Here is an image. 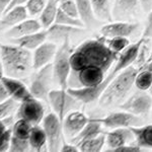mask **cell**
Wrapping results in <instances>:
<instances>
[{"mask_svg":"<svg viewBox=\"0 0 152 152\" xmlns=\"http://www.w3.org/2000/svg\"><path fill=\"white\" fill-rule=\"evenodd\" d=\"M151 115H152V111H151Z\"/></svg>","mask_w":152,"mask_h":152,"instance_id":"7dc6e473","label":"cell"},{"mask_svg":"<svg viewBox=\"0 0 152 152\" xmlns=\"http://www.w3.org/2000/svg\"><path fill=\"white\" fill-rule=\"evenodd\" d=\"M111 152H141V147L138 145H130V144H126V145L117 147L112 150H107Z\"/></svg>","mask_w":152,"mask_h":152,"instance_id":"74e56055","label":"cell"},{"mask_svg":"<svg viewBox=\"0 0 152 152\" xmlns=\"http://www.w3.org/2000/svg\"><path fill=\"white\" fill-rule=\"evenodd\" d=\"M31 150L28 139L18 138V137L11 136L10 146L9 150L10 152H26Z\"/></svg>","mask_w":152,"mask_h":152,"instance_id":"836d02e7","label":"cell"},{"mask_svg":"<svg viewBox=\"0 0 152 152\" xmlns=\"http://www.w3.org/2000/svg\"><path fill=\"white\" fill-rule=\"evenodd\" d=\"M16 114L18 119H23L35 126L40 125L45 118V107L41 99L31 96L19 102Z\"/></svg>","mask_w":152,"mask_h":152,"instance_id":"9c48e42d","label":"cell"},{"mask_svg":"<svg viewBox=\"0 0 152 152\" xmlns=\"http://www.w3.org/2000/svg\"><path fill=\"white\" fill-rule=\"evenodd\" d=\"M62 152H78L79 151V147L73 143H67L65 140L63 141L62 146H61V150Z\"/></svg>","mask_w":152,"mask_h":152,"instance_id":"f35d334b","label":"cell"},{"mask_svg":"<svg viewBox=\"0 0 152 152\" xmlns=\"http://www.w3.org/2000/svg\"><path fill=\"white\" fill-rule=\"evenodd\" d=\"M102 133V124L99 122H96L92 119H89L88 123L85 125V127L80 131L79 134H77L74 138L70 139L71 143L79 146L82 142L88 140V139L94 138Z\"/></svg>","mask_w":152,"mask_h":152,"instance_id":"44dd1931","label":"cell"},{"mask_svg":"<svg viewBox=\"0 0 152 152\" xmlns=\"http://www.w3.org/2000/svg\"><path fill=\"white\" fill-rule=\"evenodd\" d=\"M0 58L4 69V75L14 78H23L28 75L33 66V54L29 50L18 45L0 44Z\"/></svg>","mask_w":152,"mask_h":152,"instance_id":"7a4b0ae2","label":"cell"},{"mask_svg":"<svg viewBox=\"0 0 152 152\" xmlns=\"http://www.w3.org/2000/svg\"><path fill=\"white\" fill-rule=\"evenodd\" d=\"M10 99V95H9L8 91H7L6 87L4 86L3 82L0 80V102H3L4 100Z\"/></svg>","mask_w":152,"mask_h":152,"instance_id":"ab89813d","label":"cell"},{"mask_svg":"<svg viewBox=\"0 0 152 152\" xmlns=\"http://www.w3.org/2000/svg\"><path fill=\"white\" fill-rule=\"evenodd\" d=\"M1 81L3 82L4 86L6 87L10 97L18 100L19 102L28 99V97L33 96L31 91H29V88L26 87L18 78L4 75L1 78Z\"/></svg>","mask_w":152,"mask_h":152,"instance_id":"ac0fdd59","label":"cell"},{"mask_svg":"<svg viewBox=\"0 0 152 152\" xmlns=\"http://www.w3.org/2000/svg\"><path fill=\"white\" fill-rule=\"evenodd\" d=\"M96 122H99L102 125L110 129L116 128H126V127H135L139 126L142 123V120L139 116H136L131 113L125 112L122 110V112H114L109 114L104 118L99 119H92Z\"/></svg>","mask_w":152,"mask_h":152,"instance_id":"8fae6325","label":"cell"},{"mask_svg":"<svg viewBox=\"0 0 152 152\" xmlns=\"http://www.w3.org/2000/svg\"><path fill=\"white\" fill-rule=\"evenodd\" d=\"M59 8L73 18H79V12H78L75 0H66V1L59 4Z\"/></svg>","mask_w":152,"mask_h":152,"instance_id":"d590c367","label":"cell"},{"mask_svg":"<svg viewBox=\"0 0 152 152\" xmlns=\"http://www.w3.org/2000/svg\"><path fill=\"white\" fill-rule=\"evenodd\" d=\"M140 28V24L136 23H129L126 20H117L114 23H107L100 28L102 37L109 39L115 37H125L129 38L136 33Z\"/></svg>","mask_w":152,"mask_h":152,"instance_id":"7c38bea8","label":"cell"},{"mask_svg":"<svg viewBox=\"0 0 152 152\" xmlns=\"http://www.w3.org/2000/svg\"><path fill=\"white\" fill-rule=\"evenodd\" d=\"M151 61H152V51H151V53L149 54V57L147 58L146 62H145V63H143V65H142V67H144V66H145V65H147V64H148L149 62H151Z\"/></svg>","mask_w":152,"mask_h":152,"instance_id":"f6af8a7d","label":"cell"},{"mask_svg":"<svg viewBox=\"0 0 152 152\" xmlns=\"http://www.w3.org/2000/svg\"><path fill=\"white\" fill-rule=\"evenodd\" d=\"M121 110L136 116H145L152 111V95L147 90L138 89L120 104Z\"/></svg>","mask_w":152,"mask_h":152,"instance_id":"ba28073f","label":"cell"},{"mask_svg":"<svg viewBox=\"0 0 152 152\" xmlns=\"http://www.w3.org/2000/svg\"><path fill=\"white\" fill-rule=\"evenodd\" d=\"M28 1V0H11V3H10V5H9V7H8V9H7V11L10 10L11 8H13V7H15V6L23 5V3H26Z\"/></svg>","mask_w":152,"mask_h":152,"instance_id":"b9f144b4","label":"cell"},{"mask_svg":"<svg viewBox=\"0 0 152 152\" xmlns=\"http://www.w3.org/2000/svg\"><path fill=\"white\" fill-rule=\"evenodd\" d=\"M94 13L99 20H112V9L110 0H90Z\"/></svg>","mask_w":152,"mask_h":152,"instance_id":"484cf974","label":"cell"},{"mask_svg":"<svg viewBox=\"0 0 152 152\" xmlns=\"http://www.w3.org/2000/svg\"><path fill=\"white\" fill-rule=\"evenodd\" d=\"M151 37H152V8L150 9V11L148 12V16H147V19H146V26H145V28H144L142 38L147 40V39L151 38Z\"/></svg>","mask_w":152,"mask_h":152,"instance_id":"8d00e7d4","label":"cell"},{"mask_svg":"<svg viewBox=\"0 0 152 152\" xmlns=\"http://www.w3.org/2000/svg\"><path fill=\"white\" fill-rule=\"evenodd\" d=\"M48 40V31H39L36 33L29 34V35L20 37L18 39H12L15 45L19 46L21 48H24L26 50L34 51L36 50L39 46H41L43 43H45Z\"/></svg>","mask_w":152,"mask_h":152,"instance_id":"ffe728a7","label":"cell"},{"mask_svg":"<svg viewBox=\"0 0 152 152\" xmlns=\"http://www.w3.org/2000/svg\"><path fill=\"white\" fill-rule=\"evenodd\" d=\"M31 128H33V125L31 123L23 119H18V121L15 122L12 127V136L18 137V138L28 139Z\"/></svg>","mask_w":152,"mask_h":152,"instance_id":"f1b7e54d","label":"cell"},{"mask_svg":"<svg viewBox=\"0 0 152 152\" xmlns=\"http://www.w3.org/2000/svg\"><path fill=\"white\" fill-rule=\"evenodd\" d=\"M142 68H143V69H148L149 71H151V73H152V61H151V62H149L148 64L145 65V66H144V67H142ZM142 68H139V69H142ZM148 91L150 92V94L152 95V84H151L150 89H149Z\"/></svg>","mask_w":152,"mask_h":152,"instance_id":"7bdbcfd3","label":"cell"},{"mask_svg":"<svg viewBox=\"0 0 152 152\" xmlns=\"http://www.w3.org/2000/svg\"><path fill=\"white\" fill-rule=\"evenodd\" d=\"M133 131L136 144L144 148H152V125L130 127Z\"/></svg>","mask_w":152,"mask_h":152,"instance_id":"cb8c5ba5","label":"cell"},{"mask_svg":"<svg viewBox=\"0 0 152 152\" xmlns=\"http://www.w3.org/2000/svg\"><path fill=\"white\" fill-rule=\"evenodd\" d=\"M119 53L109 47L107 38L84 41L71 55V73L68 87H88L100 84L111 67L116 63Z\"/></svg>","mask_w":152,"mask_h":152,"instance_id":"6da1fadb","label":"cell"},{"mask_svg":"<svg viewBox=\"0 0 152 152\" xmlns=\"http://www.w3.org/2000/svg\"><path fill=\"white\" fill-rule=\"evenodd\" d=\"M135 140V136L131 128H116L113 131L105 134V144L110 147L109 150L115 149L117 147L130 144Z\"/></svg>","mask_w":152,"mask_h":152,"instance_id":"2e32d148","label":"cell"},{"mask_svg":"<svg viewBox=\"0 0 152 152\" xmlns=\"http://www.w3.org/2000/svg\"><path fill=\"white\" fill-rule=\"evenodd\" d=\"M42 127L47 137L48 150L51 152L60 151L63 141L65 140L63 122L53 112L44 118L42 121Z\"/></svg>","mask_w":152,"mask_h":152,"instance_id":"52a82bcc","label":"cell"},{"mask_svg":"<svg viewBox=\"0 0 152 152\" xmlns=\"http://www.w3.org/2000/svg\"><path fill=\"white\" fill-rule=\"evenodd\" d=\"M6 120H0V152L8 151L10 146L12 128L7 127Z\"/></svg>","mask_w":152,"mask_h":152,"instance_id":"83f0119b","label":"cell"},{"mask_svg":"<svg viewBox=\"0 0 152 152\" xmlns=\"http://www.w3.org/2000/svg\"><path fill=\"white\" fill-rule=\"evenodd\" d=\"M29 146H31V151H45L48 150V143H47V137H46L45 131L43 127L40 125H35L33 126L28 137Z\"/></svg>","mask_w":152,"mask_h":152,"instance_id":"7402d4cb","label":"cell"},{"mask_svg":"<svg viewBox=\"0 0 152 152\" xmlns=\"http://www.w3.org/2000/svg\"><path fill=\"white\" fill-rule=\"evenodd\" d=\"M138 72V68L132 65L121 71L110 82L104 94L99 97V105H102V107H107L110 105L121 104L122 102H124L126 95L135 84V79Z\"/></svg>","mask_w":152,"mask_h":152,"instance_id":"3957f363","label":"cell"},{"mask_svg":"<svg viewBox=\"0 0 152 152\" xmlns=\"http://www.w3.org/2000/svg\"><path fill=\"white\" fill-rule=\"evenodd\" d=\"M57 50V44L51 41H46L41 46H39L36 50H34L33 54L34 69L38 70L44 66L51 64L55 58Z\"/></svg>","mask_w":152,"mask_h":152,"instance_id":"5bb4252c","label":"cell"},{"mask_svg":"<svg viewBox=\"0 0 152 152\" xmlns=\"http://www.w3.org/2000/svg\"><path fill=\"white\" fill-rule=\"evenodd\" d=\"M89 119L83 113L79 111H72L63 120V131L64 136L68 139L74 138L88 123Z\"/></svg>","mask_w":152,"mask_h":152,"instance_id":"4fadbf2b","label":"cell"},{"mask_svg":"<svg viewBox=\"0 0 152 152\" xmlns=\"http://www.w3.org/2000/svg\"><path fill=\"white\" fill-rule=\"evenodd\" d=\"M73 49L70 45V39L66 40L58 48L52 64L54 78L61 88H68V80L71 73V55Z\"/></svg>","mask_w":152,"mask_h":152,"instance_id":"277c9868","label":"cell"},{"mask_svg":"<svg viewBox=\"0 0 152 152\" xmlns=\"http://www.w3.org/2000/svg\"><path fill=\"white\" fill-rule=\"evenodd\" d=\"M59 10V2L57 0H48L44 10L40 16V21L44 28L47 29L55 23Z\"/></svg>","mask_w":152,"mask_h":152,"instance_id":"d4e9b609","label":"cell"},{"mask_svg":"<svg viewBox=\"0 0 152 152\" xmlns=\"http://www.w3.org/2000/svg\"><path fill=\"white\" fill-rule=\"evenodd\" d=\"M48 0H28L26 3V8L28 12V15L36 16L41 14L44 10Z\"/></svg>","mask_w":152,"mask_h":152,"instance_id":"e575fe53","label":"cell"},{"mask_svg":"<svg viewBox=\"0 0 152 152\" xmlns=\"http://www.w3.org/2000/svg\"><path fill=\"white\" fill-rule=\"evenodd\" d=\"M28 12L26 6L18 5L11 8L0 18V33H5L6 31L15 26L16 24L28 18Z\"/></svg>","mask_w":152,"mask_h":152,"instance_id":"9a60e30c","label":"cell"},{"mask_svg":"<svg viewBox=\"0 0 152 152\" xmlns=\"http://www.w3.org/2000/svg\"><path fill=\"white\" fill-rule=\"evenodd\" d=\"M139 4L144 11L149 12L152 8V0H115L112 9L113 18L116 20H126L136 14Z\"/></svg>","mask_w":152,"mask_h":152,"instance_id":"30bf717a","label":"cell"},{"mask_svg":"<svg viewBox=\"0 0 152 152\" xmlns=\"http://www.w3.org/2000/svg\"><path fill=\"white\" fill-rule=\"evenodd\" d=\"M42 28H43V26H42L41 21L37 20L35 18H26L18 24H16L15 26L6 31L4 34H5V37L12 40V39H18L20 37L39 31H41Z\"/></svg>","mask_w":152,"mask_h":152,"instance_id":"d6986e66","label":"cell"},{"mask_svg":"<svg viewBox=\"0 0 152 152\" xmlns=\"http://www.w3.org/2000/svg\"><path fill=\"white\" fill-rule=\"evenodd\" d=\"M55 23L60 24H65V26H77V28H85V24L83 23V21L79 18H73V16L65 13L64 11H62L60 8L58 10Z\"/></svg>","mask_w":152,"mask_h":152,"instance_id":"4dcf8cb0","label":"cell"},{"mask_svg":"<svg viewBox=\"0 0 152 152\" xmlns=\"http://www.w3.org/2000/svg\"><path fill=\"white\" fill-rule=\"evenodd\" d=\"M55 80L53 72V64H48L38 69L34 74L29 85V91L34 97L41 100H48L50 91L52 90L53 81Z\"/></svg>","mask_w":152,"mask_h":152,"instance_id":"8992f818","label":"cell"},{"mask_svg":"<svg viewBox=\"0 0 152 152\" xmlns=\"http://www.w3.org/2000/svg\"><path fill=\"white\" fill-rule=\"evenodd\" d=\"M10 3L11 0H0V18L7 11Z\"/></svg>","mask_w":152,"mask_h":152,"instance_id":"60d3db41","label":"cell"},{"mask_svg":"<svg viewBox=\"0 0 152 152\" xmlns=\"http://www.w3.org/2000/svg\"><path fill=\"white\" fill-rule=\"evenodd\" d=\"M48 102L52 107L53 112L57 115L62 122L70 112L76 111V109H78L80 104H82L80 100L73 96L65 88L51 90L48 96Z\"/></svg>","mask_w":152,"mask_h":152,"instance_id":"5b68a950","label":"cell"},{"mask_svg":"<svg viewBox=\"0 0 152 152\" xmlns=\"http://www.w3.org/2000/svg\"><path fill=\"white\" fill-rule=\"evenodd\" d=\"M3 76H4V69H3V65H2L1 58H0V80H1V78Z\"/></svg>","mask_w":152,"mask_h":152,"instance_id":"ee69618b","label":"cell"},{"mask_svg":"<svg viewBox=\"0 0 152 152\" xmlns=\"http://www.w3.org/2000/svg\"><path fill=\"white\" fill-rule=\"evenodd\" d=\"M105 144V134L102 133L94 138L88 139L82 142L79 146V150L82 152H99Z\"/></svg>","mask_w":152,"mask_h":152,"instance_id":"4316f807","label":"cell"},{"mask_svg":"<svg viewBox=\"0 0 152 152\" xmlns=\"http://www.w3.org/2000/svg\"><path fill=\"white\" fill-rule=\"evenodd\" d=\"M152 84V73L148 69H139L135 79V85L138 89L149 90Z\"/></svg>","mask_w":152,"mask_h":152,"instance_id":"f546056e","label":"cell"},{"mask_svg":"<svg viewBox=\"0 0 152 152\" xmlns=\"http://www.w3.org/2000/svg\"><path fill=\"white\" fill-rule=\"evenodd\" d=\"M107 43L109 47L115 51L116 53H121L130 45V41L128 38L125 37H115V38L107 39Z\"/></svg>","mask_w":152,"mask_h":152,"instance_id":"d6a6232c","label":"cell"},{"mask_svg":"<svg viewBox=\"0 0 152 152\" xmlns=\"http://www.w3.org/2000/svg\"><path fill=\"white\" fill-rule=\"evenodd\" d=\"M19 102L13 99L12 97L0 102V120H5L10 118L12 113L18 111Z\"/></svg>","mask_w":152,"mask_h":152,"instance_id":"1f68e13d","label":"cell"},{"mask_svg":"<svg viewBox=\"0 0 152 152\" xmlns=\"http://www.w3.org/2000/svg\"><path fill=\"white\" fill-rule=\"evenodd\" d=\"M84 31L82 28H77V26H65V24H60L54 23L50 28H47L48 31V40L54 43H61L70 39L71 36L80 34Z\"/></svg>","mask_w":152,"mask_h":152,"instance_id":"e0dca14e","label":"cell"},{"mask_svg":"<svg viewBox=\"0 0 152 152\" xmlns=\"http://www.w3.org/2000/svg\"><path fill=\"white\" fill-rule=\"evenodd\" d=\"M75 2L79 12V18L85 24V26L89 28L95 26L99 19L95 18L90 0H75Z\"/></svg>","mask_w":152,"mask_h":152,"instance_id":"603a6c76","label":"cell"},{"mask_svg":"<svg viewBox=\"0 0 152 152\" xmlns=\"http://www.w3.org/2000/svg\"><path fill=\"white\" fill-rule=\"evenodd\" d=\"M57 1L59 2V4H60V3H62V2H64V1H66V0H57Z\"/></svg>","mask_w":152,"mask_h":152,"instance_id":"bcb514c9","label":"cell"}]
</instances>
